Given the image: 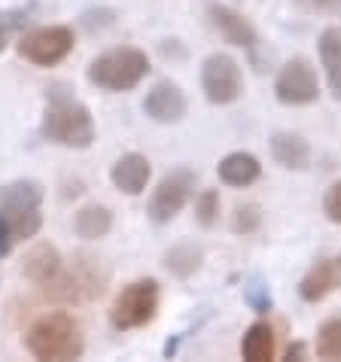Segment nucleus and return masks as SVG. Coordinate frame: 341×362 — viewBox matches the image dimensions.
I'll use <instances>...</instances> for the list:
<instances>
[{
    "label": "nucleus",
    "mask_w": 341,
    "mask_h": 362,
    "mask_svg": "<svg viewBox=\"0 0 341 362\" xmlns=\"http://www.w3.org/2000/svg\"><path fill=\"white\" fill-rule=\"evenodd\" d=\"M43 140L67 149H88L95 144V119L83 100L67 86H52L46 92L43 122H40Z\"/></svg>",
    "instance_id": "nucleus-1"
},
{
    "label": "nucleus",
    "mask_w": 341,
    "mask_h": 362,
    "mask_svg": "<svg viewBox=\"0 0 341 362\" xmlns=\"http://www.w3.org/2000/svg\"><path fill=\"white\" fill-rule=\"evenodd\" d=\"M25 347L34 359L43 362H70L86 354V335L67 310H52V314L37 317L25 335Z\"/></svg>",
    "instance_id": "nucleus-2"
},
{
    "label": "nucleus",
    "mask_w": 341,
    "mask_h": 362,
    "mask_svg": "<svg viewBox=\"0 0 341 362\" xmlns=\"http://www.w3.org/2000/svg\"><path fill=\"white\" fill-rule=\"evenodd\" d=\"M149 58L144 49H134V46H116V49H107L98 58H92L86 67V79L92 83L95 88L110 95H122V92H132L137 88L144 79L149 76Z\"/></svg>",
    "instance_id": "nucleus-3"
},
{
    "label": "nucleus",
    "mask_w": 341,
    "mask_h": 362,
    "mask_svg": "<svg viewBox=\"0 0 341 362\" xmlns=\"http://www.w3.org/2000/svg\"><path fill=\"white\" fill-rule=\"evenodd\" d=\"M110 284V268L98 256L76 253L70 259V268L62 265L58 277L46 284V296L52 301H64V305H88L98 296H104Z\"/></svg>",
    "instance_id": "nucleus-4"
},
{
    "label": "nucleus",
    "mask_w": 341,
    "mask_h": 362,
    "mask_svg": "<svg viewBox=\"0 0 341 362\" xmlns=\"http://www.w3.org/2000/svg\"><path fill=\"white\" fill-rule=\"evenodd\" d=\"M43 186L37 180H13L0 186V219L13 231L16 244L37 238L43 228Z\"/></svg>",
    "instance_id": "nucleus-5"
},
{
    "label": "nucleus",
    "mask_w": 341,
    "mask_h": 362,
    "mask_svg": "<svg viewBox=\"0 0 341 362\" xmlns=\"http://www.w3.org/2000/svg\"><path fill=\"white\" fill-rule=\"evenodd\" d=\"M158 301H162L158 280L153 277L132 280L128 286H122V293L110 305V326L116 332H132V329L149 326L158 314Z\"/></svg>",
    "instance_id": "nucleus-6"
},
{
    "label": "nucleus",
    "mask_w": 341,
    "mask_h": 362,
    "mask_svg": "<svg viewBox=\"0 0 341 362\" xmlns=\"http://www.w3.org/2000/svg\"><path fill=\"white\" fill-rule=\"evenodd\" d=\"M195 186H198L195 170L174 168L170 174H165L162 180H158V186L153 189L149 204H146V216L153 219L156 226H165V223H170V219H177L180 210L192 201Z\"/></svg>",
    "instance_id": "nucleus-7"
},
{
    "label": "nucleus",
    "mask_w": 341,
    "mask_h": 362,
    "mask_svg": "<svg viewBox=\"0 0 341 362\" xmlns=\"http://www.w3.org/2000/svg\"><path fill=\"white\" fill-rule=\"evenodd\" d=\"M18 55L34 67H55L74 52V31L67 25H46L34 28L18 37Z\"/></svg>",
    "instance_id": "nucleus-8"
},
{
    "label": "nucleus",
    "mask_w": 341,
    "mask_h": 362,
    "mask_svg": "<svg viewBox=\"0 0 341 362\" xmlns=\"http://www.w3.org/2000/svg\"><path fill=\"white\" fill-rule=\"evenodd\" d=\"M202 92L216 107L235 104L244 95V74L229 52H214L202 62Z\"/></svg>",
    "instance_id": "nucleus-9"
},
{
    "label": "nucleus",
    "mask_w": 341,
    "mask_h": 362,
    "mask_svg": "<svg viewBox=\"0 0 341 362\" xmlns=\"http://www.w3.org/2000/svg\"><path fill=\"white\" fill-rule=\"evenodd\" d=\"M274 98L284 107H308L320 98V79L308 58L296 55L277 70L274 76Z\"/></svg>",
    "instance_id": "nucleus-10"
},
{
    "label": "nucleus",
    "mask_w": 341,
    "mask_h": 362,
    "mask_svg": "<svg viewBox=\"0 0 341 362\" xmlns=\"http://www.w3.org/2000/svg\"><path fill=\"white\" fill-rule=\"evenodd\" d=\"M189 100L174 79H158L144 98V113L158 125H174L186 116Z\"/></svg>",
    "instance_id": "nucleus-11"
},
{
    "label": "nucleus",
    "mask_w": 341,
    "mask_h": 362,
    "mask_svg": "<svg viewBox=\"0 0 341 362\" xmlns=\"http://www.w3.org/2000/svg\"><path fill=\"white\" fill-rule=\"evenodd\" d=\"M207 16H210V25L219 31V37L226 40V43H232L238 49H247V52H253L256 43H259V37H256V28L247 22L244 16L238 13V9L232 6H223V4H214L207 9Z\"/></svg>",
    "instance_id": "nucleus-12"
},
{
    "label": "nucleus",
    "mask_w": 341,
    "mask_h": 362,
    "mask_svg": "<svg viewBox=\"0 0 341 362\" xmlns=\"http://www.w3.org/2000/svg\"><path fill=\"white\" fill-rule=\"evenodd\" d=\"M149 177H153V165H149L146 156L140 153H125L119 156L113 168H110V183H113L122 195H140L149 183Z\"/></svg>",
    "instance_id": "nucleus-13"
},
{
    "label": "nucleus",
    "mask_w": 341,
    "mask_h": 362,
    "mask_svg": "<svg viewBox=\"0 0 341 362\" xmlns=\"http://www.w3.org/2000/svg\"><path fill=\"white\" fill-rule=\"evenodd\" d=\"M341 284V265L335 259H317L314 265L305 271V277L299 280V296L308 305H317L326 296H333Z\"/></svg>",
    "instance_id": "nucleus-14"
},
{
    "label": "nucleus",
    "mask_w": 341,
    "mask_h": 362,
    "mask_svg": "<svg viewBox=\"0 0 341 362\" xmlns=\"http://www.w3.org/2000/svg\"><path fill=\"white\" fill-rule=\"evenodd\" d=\"M62 265H64V259H62V253H58V247L43 240V244L28 250V256L22 262V274L31 280L34 286H46V284H52V280L58 277Z\"/></svg>",
    "instance_id": "nucleus-15"
},
{
    "label": "nucleus",
    "mask_w": 341,
    "mask_h": 362,
    "mask_svg": "<svg viewBox=\"0 0 341 362\" xmlns=\"http://www.w3.org/2000/svg\"><path fill=\"white\" fill-rule=\"evenodd\" d=\"M272 158L284 168V170H308L311 165V146L302 134H293V132H274L272 140Z\"/></svg>",
    "instance_id": "nucleus-16"
},
{
    "label": "nucleus",
    "mask_w": 341,
    "mask_h": 362,
    "mask_svg": "<svg viewBox=\"0 0 341 362\" xmlns=\"http://www.w3.org/2000/svg\"><path fill=\"white\" fill-rule=\"evenodd\" d=\"M320 52V67L326 74V86L335 100H341V25L323 28V34L317 40Z\"/></svg>",
    "instance_id": "nucleus-17"
},
{
    "label": "nucleus",
    "mask_w": 341,
    "mask_h": 362,
    "mask_svg": "<svg viewBox=\"0 0 341 362\" xmlns=\"http://www.w3.org/2000/svg\"><path fill=\"white\" fill-rule=\"evenodd\" d=\"M216 174H219V180H223L226 186L247 189V186H253L256 180L262 177V165H259V158L253 153L238 149V153H229L223 162L216 165Z\"/></svg>",
    "instance_id": "nucleus-18"
},
{
    "label": "nucleus",
    "mask_w": 341,
    "mask_h": 362,
    "mask_svg": "<svg viewBox=\"0 0 341 362\" xmlns=\"http://www.w3.org/2000/svg\"><path fill=\"white\" fill-rule=\"evenodd\" d=\"M274 354H277V338H274L272 323L256 320V323L244 332V338H241V356L247 362H272Z\"/></svg>",
    "instance_id": "nucleus-19"
},
{
    "label": "nucleus",
    "mask_w": 341,
    "mask_h": 362,
    "mask_svg": "<svg viewBox=\"0 0 341 362\" xmlns=\"http://www.w3.org/2000/svg\"><path fill=\"white\" fill-rule=\"evenodd\" d=\"M113 228V210L104 204H86L76 210L74 216V231L83 240H101Z\"/></svg>",
    "instance_id": "nucleus-20"
},
{
    "label": "nucleus",
    "mask_w": 341,
    "mask_h": 362,
    "mask_svg": "<svg viewBox=\"0 0 341 362\" xmlns=\"http://www.w3.org/2000/svg\"><path fill=\"white\" fill-rule=\"evenodd\" d=\"M202 250H198L195 244H177V247H170L168 253H165V268L170 271L174 277L180 280H186V277H192L198 268H202Z\"/></svg>",
    "instance_id": "nucleus-21"
},
{
    "label": "nucleus",
    "mask_w": 341,
    "mask_h": 362,
    "mask_svg": "<svg viewBox=\"0 0 341 362\" xmlns=\"http://www.w3.org/2000/svg\"><path fill=\"white\" fill-rule=\"evenodd\" d=\"M314 350H317L320 359H329V362L341 359V314H335V317H329V320L320 323Z\"/></svg>",
    "instance_id": "nucleus-22"
},
{
    "label": "nucleus",
    "mask_w": 341,
    "mask_h": 362,
    "mask_svg": "<svg viewBox=\"0 0 341 362\" xmlns=\"http://www.w3.org/2000/svg\"><path fill=\"white\" fill-rule=\"evenodd\" d=\"M219 210H223V201L216 189H202L195 198V223L202 228H214L219 223Z\"/></svg>",
    "instance_id": "nucleus-23"
},
{
    "label": "nucleus",
    "mask_w": 341,
    "mask_h": 362,
    "mask_svg": "<svg viewBox=\"0 0 341 362\" xmlns=\"http://www.w3.org/2000/svg\"><path fill=\"white\" fill-rule=\"evenodd\" d=\"M262 226V207L259 204H241L232 214V231L235 235H253Z\"/></svg>",
    "instance_id": "nucleus-24"
},
{
    "label": "nucleus",
    "mask_w": 341,
    "mask_h": 362,
    "mask_svg": "<svg viewBox=\"0 0 341 362\" xmlns=\"http://www.w3.org/2000/svg\"><path fill=\"white\" fill-rule=\"evenodd\" d=\"M244 301L256 310V314H268V310H272V293H268L265 280H259V277L250 280L244 286Z\"/></svg>",
    "instance_id": "nucleus-25"
},
{
    "label": "nucleus",
    "mask_w": 341,
    "mask_h": 362,
    "mask_svg": "<svg viewBox=\"0 0 341 362\" xmlns=\"http://www.w3.org/2000/svg\"><path fill=\"white\" fill-rule=\"evenodd\" d=\"M79 25H83L88 34H95V31H107V28H113V25H116V13H113V9H107V6L86 9V13L79 16Z\"/></svg>",
    "instance_id": "nucleus-26"
},
{
    "label": "nucleus",
    "mask_w": 341,
    "mask_h": 362,
    "mask_svg": "<svg viewBox=\"0 0 341 362\" xmlns=\"http://www.w3.org/2000/svg\"><path fill=\"white\" fill-rule=\"evenodd\" d=\"M323 214H326L329 223L341 226V180H335V183L323 192Z\"/></svg>",
    "instance_id": "nucleus-27"
},
{
    "label": "nucleus",
    "mask_w": 341,
    "mask_h": 362,
    "mask_svg": "<svg viewBox=\"0 0 341 362\" xmlns=\"http://www.w3.org/2000/svg\"><path fill=\"white\" fill-rule=\"evenodd\" d=\"M296 6H302L305 13H317V16H335L341 13V0H293Z\"/></svg>",
    "instance_id": "nucleus-28"
},
{
    "label": "nucleus",
    "mask_w": 341,
    "mask_h": 362,
    "mask_svg": "<svg viewBox=\"0 0 341 362\" xmlns=\"http://www.w3.org/2000/svg\"><path fill=\"white\" fill-rule=\"evenodd\" d=\"M13 247H16V238H13V231L6 228V223L0 219V259L13 253Z\"/></svg>",
    "instance_id": "nucleus-29"
},
{
    "label": "nucleus",
    "mask_w": 341,
    "mask_h": 362,
    "mask_svg": "<svg viewBox=\"0 0 341 362\" xmlns=\"http://www.w3.org/2000/svg\"><path fill=\"white\" fill-rule=\"evenodd\" d=\"M16 25H18V22H16L13 16H0V49L6 46V37H9V31H13Z\"/></svg>",
    "instance_id": "nucleus-30"
},
{
    "label": "nucleus",
    "mask_w": 341,
    "mask_h": 362,
    "mask_svg": "<svg viewBox=\"0 0 341 362\" xmlns=\"http://www.w3.org/2000/svg\"><path fill=\"white\" fill-rule=\"evenodd\" d=\"M287 359H308V347L302 344V341L289 344V347H287Z\"/></svg>",
    "instance_id": "nucleus-31"
},
{
    "label": "nucleus",
    "mask_w": 341,
    "mask_h": 362,
    "mask_svg": "<svg viewBox=\"0 0 341 362\" xmlns=\"http://www.w3.org/2000/svg\"><path fill=\"white\" fill-rule=\"evenodd\" d=\"M338 265H341V259H338Z\"/></svg>",
    "instance_id": "nucleus-32"
}]
</instances>
